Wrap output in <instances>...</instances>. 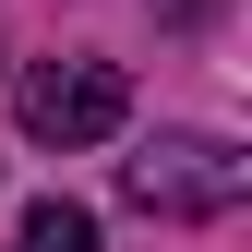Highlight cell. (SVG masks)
Returning <instances> with one entry per match:
<instances>
[{"mask_svg": "<svg viewBox=\"0 0 252 252\" xmlns=\"http://www.w3.org/2000/svg\"><path fill=\"white\" fill-rule=\"evenodd\" d=\"M12 120H24L36 144L84 156V144H108L120 120H132V84H120L108 60H36V72L12 84Z\"/></svg>", "mask_w": 252, "mask_h": 252, "instance_id": "cell-1", "label": "cell"}, {"mask_svg": "<svg viewBox=\"0 0 252 252\" xmlns=\"http://www.w3.org/2000/svg\"><path fill=\"white\" fill-rule=\"evenodd\" d=\"M120 192H132L144 216H228V204L252 192V168H240V144L180 132V144H144L132 168H120Z\"/></svg>", "mask_w": 252, "mask_h": 252, "instance_id": "cell-2", "label": "cell"}, {"mask_svg": "<svg viewBox=\"0 0 252 252\" xmlns=\"http://www.w3.org/2000/svg\"><path fill=\"white\" fill-rule=\"evenodd\" d=\"M12 252H96V216H84V204H36V216H24V228H12Z\"/></svg>", "mask_w": 252, "mask_h": 252, "instance_id": "cell-3", "label": "cell"}]
</instances>
